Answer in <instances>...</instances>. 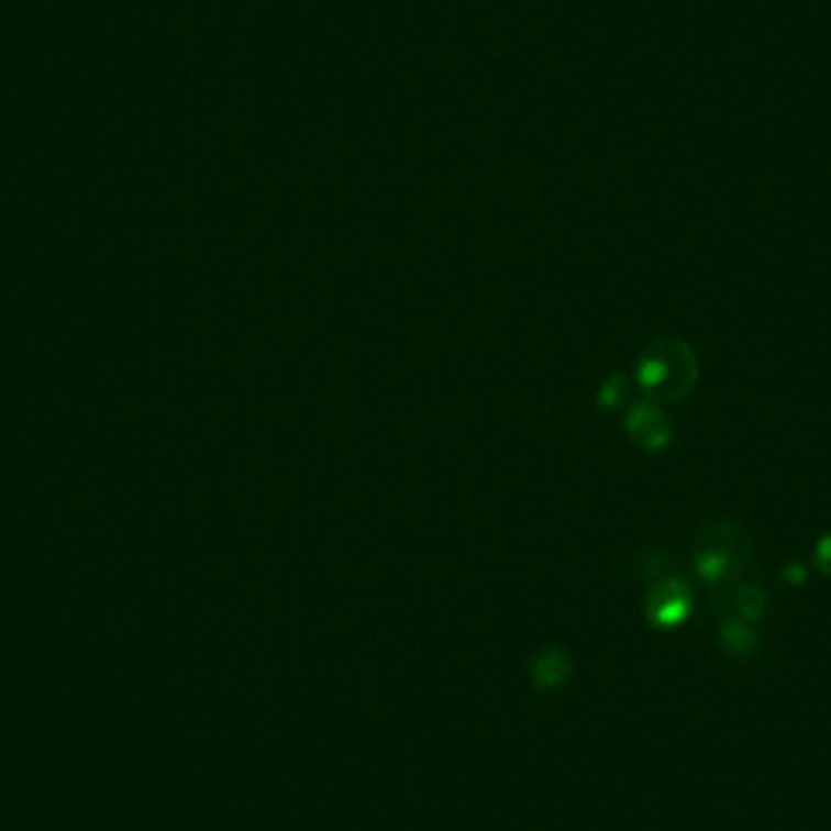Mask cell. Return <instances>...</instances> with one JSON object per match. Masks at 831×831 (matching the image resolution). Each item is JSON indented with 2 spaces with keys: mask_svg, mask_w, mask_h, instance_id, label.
Masks as SVG:
<instances>
[{
  "mask_svg": "<svg viewBox=\"0 0 831 831\" xmlns=\"http://www.w3.org/2000/svg\"><path fill=\"white\" fill-rule=\"evenodd\" d=\"M698 373L696 351L676 336H664L644 345L638 367H634L640 389L660 403L688 399L698 385Z\"/></svg>",
  "mask_w": 831,
  "mask_h": 831,
  "instance_id": "1",
  "label": "cell"
},
{
  "mask_svg": "<svg viewBox=\"0 0 831 831\" xmlns=\"http://www.w3.org/2000/svg\"><path fill=\"white\" fill-rule=\"evenodd\" d=\"M752 564V535L734 518H712L698 530L693 569L710 586H732Z\"/></svg>",
  "mask_w": 831,
  "mask_h": 831,
  "instance_id": "2",
  "label": "cell"
},
{
  "mask_svg": "<svg viewBox=\"0 0 831 831\" xmlns=\"http://www.w3.org/2000/svg\"><path fill=\"white\" fill-rule=\"evenodd\" d=\"M693 610V591L690 586L678 576H666L656 581L644 600L646 622L656 630H674L684 625Z\"/></svg>",
  "mask_w": 831,
  "mask_h": 831,
  "instance_id": "3",
  "label": "cell"
},
{
  "mask_svg": "<svg viewBox=\"0 0 831 831\" xmlns=\"http://www.w3.org/2000/svg\"><path fill=\"white\" fill-rule=\"evenodd\" d=\"M625 431L630 441L646 450V453H662L672 443V423H668L666 413L660 407H654L652 401L632 403L625 419Z\"/></svg>",
  "mask_w": 831,
  "mask_h": 831,
  "instance_id": "4",
  "label": "cell"
},
{
  "mask_svg": "<svg viewBox=\"0 0 831 831\" xmlns=\"http://www.w3.org/2000/svg\"><path fill=\"white\" fill-rule=\"evenodd\" d=\"M569 654L564 650H557V646H547V650L535 654L533 662H530V676H533V684L538 688H557L569 678Z\"/></svg>",
  "mask_w": 831,
  "mask_h": 831,
  "instance_id": "5",
  "label": "cell"
},
{
  "mask_svg": "<svg viewBox=\"0 0 831 831\" xmlns=\"http://www.w3.org/2000/svg\"><path fill=\"white\" fill-rule=\"evenodd\" d=\"M720 640L724 644V650L732 656H749V654H754L758 646V634L754 632L752 622L736 620V618L722 622Z\"/></svg>",
  "mask_w": 831,
  "mask_h": 831,
  "instance_id": "6",
  "label": "cell"
},
{
  "mask_svg": "<svg viewBox=\"0 0 831 831\" xmlns=\"http://www.w3.org/2000/svg\"><path fill=\"white\" fill-rule=\"evenodd\" d=\"M632 397V383L630 377L625 373H618L613 377L606 379V385L600 387L598 391V407L608 411V413H616L620 411L625 403L630 401Z\"/></svg>",
  "mask_w": 831,
  "mask_h": 831,
  "instance_id": "7",
  "label": "cell"
},
{
  "mask_svg": "<svg viewBox=\"0 0 831 831\" xmlns=\"http://www.w3.org/2000/svg\"><path fill=\"white\" fill-rule=\"evenodd\" d=\"M736 610H739V616H742V620H746V622L761 620V616H764V610H766L764 591H761V588H756V586H744L742 591L736 594Z\"/></svg>",
  "mask_w": 831,
  "mask_h": 831,
  "instance_id": "8",
  "label": "cell"
},
{
  "mask_svg": "<svg viewBox=\"0 0 831 831\" xmlns=\"http://www.w3.org/2000/svg\"><path fill=\"white\" fill-rule=\"evenodd\" d=\"M815 567L831 579V530L817 540L815 545Z\"/></svg>",
  "mask_w": 831,
  "mask_h": 831,
  "instance_id": "9",
  "label": "cell"
}]
</instances>
